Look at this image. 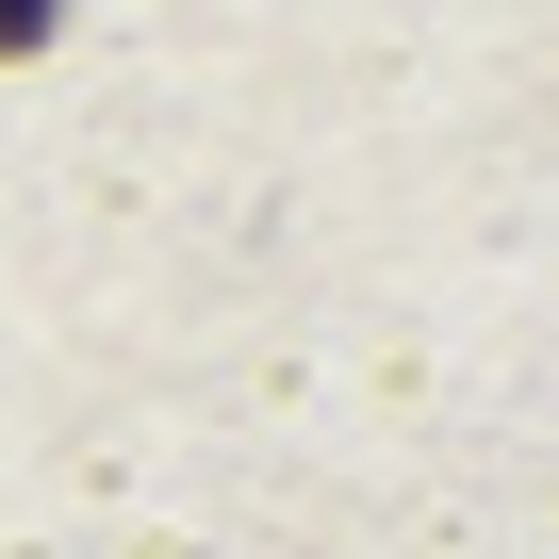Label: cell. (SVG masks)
Here are the masks:
<instances>
[{
  "instance_id": "obj_1",
  "label": "cell",
  "mask_w": 559,
  "mask_h": 559,
  "mask_svg": "<svg viewBox=\"0 0 559 559\" xmlns=\"http://www.w3.org/2000/svg\"><path fill=\"white\" fill-rule=\"evenodd\" d=\"M0 50H50V0H0Z\"/></svg>"
}]
</instances>
